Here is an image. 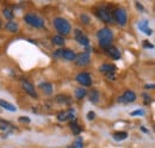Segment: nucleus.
Instances as JSON below:
<instances>
[{
    "instance_id": "obj_1",
    "label": "nucleus",
    "mask_w": 155,
    "mask_h": 148,
    "mask_svg": "<svg viewBox=\"0 0 155 148\" xmlns=\"http://www.w3.org/2000/svg\"><path fill=\"white\" fill-rule=\"evenodd\" d=\"M97 38L99 45L103 49H105V48L111 45V43L114 41V32L109 28H103L97 32Z\"/></svg>"
},
{
    "instance_id": "obj_2",
    "label": "nucleus",
    "mask_w": 155,
    "mask_h": 148,
    "mask_svg": "<svg viewBox=\"0 0 155 148\" xmlns=\"http://www.w3.org/2000/svg\"><path fill=\"white\" fill-rule=\"evenodd\" d=\"M54 26H55L56 31L60 34V36L62 37L69 35L72 31V26H71L69 22L67 19L62 18V17H58V18L54 19Z\"/></svg>"
},
{
    "instance_id": "obj_3",
    "label": "nucleus",
    "mask_w": 155,
    "mask_h": 148,
    "mask_svg": "<svg viewBox=\"0 0 155 148\" xmlns=\"http://www.w3.org/2000/svg\"><path fill=\"white\" fill-rule=\"evenodd\" d=\"M24 20H25L29 25H31V26H34V28H37V29L44 28V19L38 17V16L35 15V13H28V15H25Z\"/></svg>"
},
{
    "instance_id": "obj_4",
    "label": "nucleus",
    "mask_w": 155,
    "mask_h": 148,
    "mask_svg": "<svg viewBox=\"0 0 155 148\" xmlns=\"http://www.w3.org/2000/svg\"><path fill=\"white\" fill-rule=\"evenodd\" d=\"M96 15H97V17L100 19V20H103V22H105V23H107V24L114 23L112 12H111L107 7H105V6H101V7L97 8V10H96Z\"/></svg>"
},
{
    "instance_id": "obj_5",
    "label": "nucleus",
    "mask_w": 155,
    "mask_h": 148,
    "mask_svg": "<svg viewBox=\"0 0 155 148\" xmlns=\"http://www.w3.org/2000/svg\"><path fill=\"white\" fill-rule=\"evenodd\" d=\"M112 16H114V22H117L119 25H125L128 22V15L124 8H116Z\"/></svg>"
},
{
    "instance_id": "obj_6",
    "label": "nucleus",
    "mask_w": 155,
    "mask_h": 148,
    "mask_svg": "<svg viewBox=\"0 0 155 148\" xmlns=\"http://www.w3.org/2000/svg\"><path fill=\"white\" fill-rule=\"evenodd\" d=\"M136 98H137L136 93L134 92V91L128 90V91H125V92L123 93V94L118 98V102H119V103H122V104H129V103L135 102Z\"/></svg>"
},
{
    "instance_id": "obj_7",
    "label": "nucleus",
    "mask_w": 155,
    "mask_h": 148,
    "mask_svg": "<svg viewBox=\"0 0 155 148\" xmlns=\"http://www.w3.org/2000/svg\"><path fill=\"white\" fill-rule=\"evenodd\" d=\"M77 81L85 86V87H88L92 85V78H91V74L87 73V72H82V73H79L77 75Z\"/></svg>"
},
{
    "instance_id": "obj_8",
    "label": "nucleus",
    "mask_w": 155,
    "mask_h": 148,
    "mask_svg": "<svg viewBox=\"0 0 155 148\" xmlns=\"http://www.w3.org/2000/svg\"><path fill=\"white\" fill-rule=\"evenodd\" d=\"M75 118V111L73 109H69L67 111H62L58 115V119L60 122H67V121H73Z\"/></svg>"
},
{
    "instance_id": "obj_9",
    "label": "nucleus",
    "mask_w": 155,
    "mask_h": 148,
    "mask_svg": "<svg viewBox=\"0 0 155 148\" xmlns=\"http://www.w3.org/2000/svg\"><path fill=\"white\" fill-rule=\"evenodd\" d=\"M74 61H75V63H77L78 66H80V67L86 66V65H88L90 61H91V55H90V53L84 52V53H81V54L77 55V57H75Z\"/></svg>"
},
{
    "instance_id": "obj_10",
    "label": "nucleus",
    "mask_w": 155,
    "mask_h": 148,
    "mask_svg": "<svg viewBox=\"0 0 155 148\" xmlns=\"http://www.w3.org/2000/svg\"><path fill=\"white\" fill-rule=\"evenodd\" d=\"M75 41L84 47H88V44H90V38L79 29L75 30Z\"/></svg>"
},
{
    "instance_id": "obj_11",
    "label": "nucleus",
    "mask_w": 155,
    "mask_h": 148,
    "mask_svg": "<svg viewBox=\"0 0 155 148\" xmlns=\"http://www.w3.org/2000/svg\"><path fill=\"white\" fill-rule=\"evenodd\" d=\"M21 87H23V90H24L25 92L29 93L32 98H37V97H38L37 93H36V91H35V86H34L32 84H30L29 81L23 80V81H21Z\"/></svg>"
},
{
    "instance_id": "obj_12",
    "label": "nucleus",
    "mask_w": 155,
    "mask_h": 148,
    "mask_svg": "<svg viewBox=\"0 0 155 148\" xmlns=\"http://www.w3.org/2000/svg\"><path fill=\"white\" fill-rule=\"evenodd\" d=\"M105 50V53L107 54V55L110 56L111 59H114V60H119L120 59V52L117 49L116 47H114V45H110V47H107V48H105L104 49Z\"/></svg>"
},
{
    "instance_id": "obj_13",
    "label": "nucleus",
    "mask_w": 155,
    "mask_h": 148,
    "mask_svg": "<svg viewBox=\"0 0 155 148\" xmlns=\"http://www.w3.org/2000/svg\"><path fill=\"white\" fill-rule=\"evenodd\" d=\"M138 29L143 32V34H146L147 36H150L152 35V29L149 28V23H148V20H141L140 23H138Z\"/></svg>"
},
{
    "instance_id": "obj_14",
    "label": "nucleus",
    "mask_w": 155,
    "mask_h": 148,
    "mask_svg": "<svg viewBox=\"0 0 155 148\" xmlns=\"http://www.w3.org/2000/svg\"><path fill=\"white\" fill-rule=\"evenodd\" d=\"M100 72L103 73H106V74H114L115 71H116V66L115 65H110V63H104L100 66Z\"/></svg>"
},
{
    "instance_id": "obj_15",
    "label": "nucleus",
    "mask_w": 155,
    "mask_h": 148,
    "mask_svg": "<svg viewBox=\"0 0 155 148\" xmlns=\"http://www.w3.org/2000/svg\"><path fill=\"white\" fill-rule=\"evenodd\" d=\"M61 54H62V57L63 59H66V60H68V61H73V60H75V57H77V54L73 52V50H69V49H62L61 50Z\"/></svg>"
},
{
    "instance_id": "obj_16",
    "label": "nucleus",
    "mask_w": 155,
    "mask_h": 148,
    "mask_svg": "<svg viewBox=\"0 0 155 148\" xmlns=\"http://www.w3.org/2000/svg\"><path fill=\"white\" fill-rule=\"evenodd\" d=\"M0 106L2 109H6L7 111H11V112H16L17 111V108L13 104H11V103H8V102H6L4 99H0Z\"/></svg>"
},
{
    "instance_id": "obj_17",
    "label": "nucleus",
    "mask_w": 155,
    "mask_h": 148,
    "mask_svg": "<svg viewBox=\"0 0 155 148\" xmlns=\"http://www.w3.org/2000/svg\"><path fill=\"white\" fill-rule=\"evenodd\" d=\"M5 29L7 31H10V32H17L18 31V24L12 22V20H10V22H7L5 24Z\"/></svg>"
},
{
    "instance_id": "obj_18",
    "label": "nucleus",
    "mask_w": 155,
    "mask_h": 148,
    "mask_svg": "<svg viewBox=\"0 0 155 148\" xmlns=\"http://www.w3.org/2000/svg\"><path fill=\"white\" fill-rule=\"evenodd\" d=\"M39 87L42 89V91L45 94H51V92H53V86L49 82H42V84H39Z\"/></svg>"
},
{
    "instance_id": "obj_19",
    "label": "nucleus",
    "mask_w": 155,
    "mask_h": 148,
    "mask_svg": "<svg viewBox=\"0 0 155 148\" xmlns=\"http://www.w3.org/2000/svg\"><path fill=\"white\" fill-rule=\"evenodd\" d=\"M86 96H87L86 89H84V87H78L77 90H75V98H77V99H82V98H85Z\"/></svg>"
},
{
    "instance_id": "obj_20",
    "label": "nucleus",
    "mask_w": 155,
    "mask_h": 148,
    "mask_svg": "<svg viewBox=\"0 0 155 148\" xmlns=\"http://www.w3.org/2000/svg\"><path fill=\"white\" fill-rule=\"evenodd\" d=\"M99 97H100V93L98 90H92L90 92V102L91 103H97L99 100Z\"/></svg>"
},
{
    "instance_id": "obj_21",
    "label": "nucleus",
    "mask_w": 155,
    "mask_h": 148,
    "mask_svg": "<svg viewBox=\"0 0 155 148\" xmlns=\"http://www.w3.org/2000/svg\"><path fill=\"white\" fill-rule=\"evenodd\" d=\"M127 137H128V133H125V131H116V133L114 134V139H115L116 141L125 140Z\"/></svg>"
},
{
    "instance_id": "obj_22",
    "label": "nucleus",
    "mask_w": 155,
    "mask_h": 148,
    "mask_svg": "<svg viewBox=\"0 0 155 148\" xmlns=\"http://www.w3.org/2000/svg\"><path fill=\"white\" fill-rule=\"evenodd\" d=\"M71 129H72L74 135H79L81 133V128H80V126L78 124V122H75V121L71 122Z\"/></svg>"
},
{
    "instance_id": "obj_23",
    "label": "nucleus",
    "mask_w": 155,
    "mask_h": 148,
    "mask_svg": "<svg viewBox=\"0 0 155 148\" xmlns=\"http://www.w3.org/2000/svg\"><path fill=\"white\" fill-rule=\"evenodd\" d=\"M51 41H53V43H54L55 45H63V44H64V38L62 36H60V35L54 36L51 38Z\"/></svg>"
},
{
    "instance_id": "obj_24",
    "label": "nucleus",
    "mask_w": 155,
    "mask_h": 148,
    "mask_svg": "<svg viewBox=\"0 0 155 148\" xmlns=\"http://www.w3.org/2000/svg\"><path fill=\"white\" fill-rule=\"evenodd\" d=\"M56 102H58V103H67V104H69L71 99H69L67 96H64V94H58V97H56Z\"/></svg>"
},
{
    "instance_id": "obj_25",
    "label": "nucleus",
    "mask_w": 155,
    "mask_h": 148,
    "mask_svg": "<svg viewBox=\"0 0 155 148\" xmlns=\"http://www.w3.org/2000/svg\"><path fill=\"white\" fill-rule=\"evenodd\" d=\"M2 13H4V16L6 17V19H10V20L13 19V12H12L11 8H5Z\"/></svg>"
},
{
    "instance_id": "obj_26",
    "label": "nucleus",
    "mask_w": 155,
    "mask_h": 148,
    "mask_svg": "<svg viewBox=\"0 0 155 148\" xmlns=\"http://www.w3.org/2000/svg\"><path fill=\"white\" fill-rule=\"evenodd\" d=\"M80 20H81V22H82V23H84V24H86V25H87V24H90V23H91V18H90V17H88V16H87V15H85V13H84V15H81V16H80Z\"/></svg>"
},
{
    "instance_id": "obj_27",
    "label": "nucleus",
    "mask_w": 155,
    "mask_h": 148,
    "mask_svg": "<svg viewBox=\"0 0 155 148\" xmlns=\"http://www.w3.org/2000/svg\"><path fill=\"white\" fill-rule=\"evenodd\" d=\"M73 148H84V143H82V139H78L75 140V142L73 143Z\"/></svg>"
},
{
    "instance_id": "obj_28",
    "label": "nucleus",
    "mask_w": 155,
    "mask_h": 148,
    "mask_svg": "<svg viewBox=\"0 0 155 148\" xmlns=\"http://www.w3.org/2000/svg\"><path fill=\"white\" fill-rule=\"evenodd\" d=\"M130 115H131V116H144V115H146V112H144V110H142V109H141V110L138 109V110L133 111Z\"/></svg>"
},
{
    "instance_id": "obj_29",
    "label": "nucleus",
    "mask_w": 155,
    "mask_h": 148,
    "mask_svg": "<svg viewBox=\"0 0 155 148\" xmlns=\"http://www.w3.org/2000/svg\"><path fill=\"white\" fill-rule=\"evenodd\" d=\"M143 48H146V49H153L154 45H153L152 43H149L148 41H144V42H143Z\"/></svg>"
},
{
    "instance_id": "obj_30",
    "label": "nucleus",
    "mask_w": 155,
    "mask_h": 148,
    "mask_svg": "<svg viewBox=\"0 0 155 148\" xmlns=\"http://www.w3.org/2000/svg\"><path fill=\"white\" fill-rule=\"evenodd\" d=\"M94 117H96V113H94L93 111H90V112L87 113V119H88V121H92V119H94Z\"/></svg>"
},
{
    "instance_id": "obj_31",
    "label": "nucleus",
    "mask_w": 155,
    "mask_h": 148,
    "mask_svg": "<svg viewBox=\"0 0 155 148\" xmlns=\"http://www.w3.org/2000/svg\"><path fill=\"white\" fill-rule=\"evenodd\" d=\"M143 99H144V104H149L150 102H152V99H150V97L148 96V94H143Z\"/></svg>"
},
{
    "instance_id": "obj_32",
    "label": "nucleus",
    "mask_w": 155,
    "mask_h": 148,
    "mask_svg": "<svg viewBox=\"0 0 155 148\" xmlns=\"http://www.w3.org/2000/svg\"><path fill=\"white\" fill-rule=\"evenodd\" d=\"M135 5H136V7H137V10H138L140 12H143V11H144V7L142 6V4H140V2H136Z\"/></svg>"
},
{
    "instance_id": "obj_33",
    "label": "nucleus",
    "mask_w": 155,
    "mask_h": 148,
    "mask_svg": "<svg viewBox=\"0 0 155 148\" xmlns=\"http://www.w3.org/2000/svg\"><path fill=\"white\" fill-rule=\"evenodd\" d=\"M19 122H25V123H30V118H29V117H19Z\"/></svg>"
},
{
    "instance_id": "obj_34",
    "label": "nucleus",
    "mask_w": 155,
    "mask_h": 148,
    "mask_svg": "<svg viewBox=\"0 0 155 148\" xmlns=\"http://www.w3.org/2000/svg\"><path fill=\"white\" fill-rule=\"evenodd\" d=\"M54 56H55V57H62V54H61V50H56V52L54 53Z\"/></svg>"
},
{
    "instance_id": "obj_35",
    "label": "nucleus",
    "mask_w": 155,
    "mask_h": 148,
    "mask_svg": "<svg viewBox=\"0 0 155 148\" xmlns=\"http://www.w3.org/2000/svg\"><path fill=\"white\" fill-rule=\"evenodd\" d=\"M146 89H147V90H152V89H154V85H153V84H147V85H146Z\"/></svg>"
},
{
    "instance_id": "obj_36",
    "label": "nucleus",
    "mask_w": 155,
    "mask_h": 148,
    "mask_svg": "<svg viewBox=\"0 0 155 148\" xmlns=\"http://www.w3.org/2000/svg\"><path fill=\"white\" fill-rule=\"evenodd\" d=\"M141 130H142V131H144V133H149V130H147L146 128H143V127L141 128Z\"/></svg>"
},
{
    "instance_id": "obj_37",
    "label": "nucleus",
    "mask_w": 155,
    "mask_h": 148,
    "mask_svg": "<svg viewBox=\"0 0 155 148\" xmlns=\"http://www.w3.org/2000/svg\"><path fill=\"white\" fill-rule=\"evenodd\" d=\"M0 28H1V20H0Z\"/></svg>"
},
{
    "instance_id": "obj_38",
    "label": "nucleus",
    "mask_w": 155,
    "mask_h": 148,
    "mask_svg": "<svg viewBox=\"0 0 155 148\" xmlns=\"http://www.w3.org/2000/svg\"><path fill=\"white\" fill-rule=\"evenodd\" d=\"M66 148H73V146H72V147H66Z\"/></svg>"
}]
</instances>
